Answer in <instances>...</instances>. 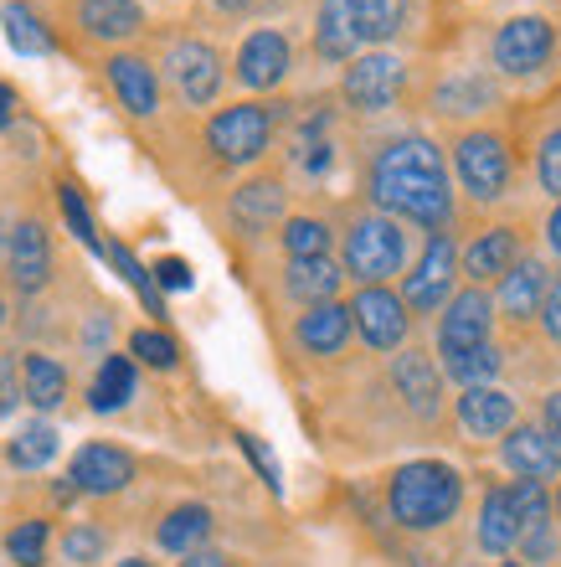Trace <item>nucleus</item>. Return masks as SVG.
Masks as SVG:
<instances>
[{
    "instance_id": "obj_1",
    "label": "nucleus",
    "mask_w": 561,
    "mask_h": 567,
    "mask_svg": "<svg viewBox=\"0 0 561 567\" xmlns=\"http://www.w3.org/2000/svg\"><path fill=\"white\" fill-rule=\"evenodd\" d=\"M371 202L386 217H407L417 227L444 233L454 223V186H448V161L428 135L386 140L382 155L371 161Z\"/></svg>"
},
{
    "instance_id": "obj_2",
    "label": "nucleus",
    "mask_w": 561,
    "mask_h": 567,
    "mask_svg": "<svg viewBox=\"0 0 561 567\" xmlns=\"http://www.w3.org/2000/svg\"><path fill=\"white\" fill-rule=\"evenodd\" d=\"M458 501H464V480L444 460L402 464L397 475H392V485H386L392 522L407 526V532H438V526H448L458 516Z\"/></svg>"
},
{
    "instance_id": "obj_3",
    "label": "nucleus",
    "mask_w": 561,
    "mask_h": 567,
    "mask_svg": "<svg viewBox=\"0 0 561 567\" xmlns=\"http://www.w3.org/2000/svg\"><path fill=\"white\" fill-rule=\"evenodd\" d=\"M402 264H407V233L397 217L386 212L355 217L345 233V274L361 284H386L392 274H402Z\"/></svg>"
},
{
    "instance_id": "obj_4",
    "label": "nucleus",
    "mask_w": 561,
    "mask_h": 567,
    "mask_svg": "<svg viewBox=\"0 0 561 567\" xmlns=\"http://www.w3.org/2000/svg\"><path fill=\"white\" fill-rule=\"evenodd\" d=\"M510 171L516 165H510V145H505L500 130H464L454 140V176L479 207L510 192Z\"/></svg>"
},
{
    "instance_id": "obj_5",
    "label": "nucleus",
    "mask_w": 561,
    "mask_h": 567,
    "mask_svg": "<svg viewBox=\"0 0 561 567\" xmlns=\"http://www.w3.org/2000/svg\"><path fill=\"white\" fill-rule=\"evenodd\" d=\"M489 52H495V68H500V73L531 78V73H541L551 62V52H557V27H551L547 16H510V21L495 31Z\"/></svg>"
},
{
    "instance_id": "obj_6",
    "label": "nucleus",
    "mask_w": 561,
    "mask_h": 567,
    "mask_svg": "<svg viewBox=\"0 0 561 567\" xmlns=\"http://www.w3.org/2000/svg\"><path fill=\"white\" fill-rule=\"evenodd\" d=\"M273 140V109L268 104H232L207 124V145L227 165H252Z\"/></svg>"
},
{
    "instance_id": "obj_7",
    "label": "nucleus",
    "mask_w": 561,
    "mask_h": 567,
    "mask_svg": "<svg viewBox=\"0 0 561 567\" xmlns=\"http://www.w3.org/2000/svg\"><path fill=\"white\" fill-rule=\"evenodd\" d=\"M516 506V553L526 563H557V511L541 480H516L510 485Z\"/></svg>"
},
{
    "instance_id": "obj_8",
    "label": "nucleus",
    "mask_w": 561,
    "mask_h": 567,
    "mask_svg": "<svg viewBox=\"0 0 561 567\" xmlns=\"http://www.w3.org/2000/svg\"><path fill=\"white\" fill-rule=\"evenodd\" d=\"M402 83H407V62L392 58V52H366V58H355L345 68L340 93H345V104L355 114H382L402 99Z\"/></svg>"
},
{
    "instance_id": "obj_9",
    "label": "nucleus",
    "mask_w": 561,
    "mask_h": 567,
    "mask_svg": "<svg viewBox=\"0 0 561 567\" xmlns=\"http://www.w3.org/2000/svg\"><path fill=\"white\" fill-rule=\"evenodd\" d=\"M351 330H361V341L371 351H402L413 315L402 305V295H392L386 284H361V295L351 299Z\"/></svg>"
},
{
    "instance_id": "obj_10",
    "label": "nucleus",
    "mask_w": 561,
    "mask_h": 567,
    "mask_svg": "<svg viewBox=\"0 0 561 567\" xmlns=\"http://www.w3.org/2000/svg\"><path fill=\"white\" fill-rule=\"evenodd\" d=\"M454 284H458V254H454V238L448 233H433L417 269L407 274V289H402V305L417 315H438L454 299Z\"/></svg>"
},
{
    "instance_id": "obj_11",
    "label": "nucleus",
    "mask_w": 561,
    "mask_h": 567,
    "mask_svg": "<svg viewBox=\"0 0 561 567\" xmlns=\"http://www.w3.org/2000/svg\"><path fill=\"white\" fill-rule=\"evenodd\" d=\"M489 330H495V299L485 289H458L454 299L438 315V357H454V351H474V346H489Z\"/></svg>"
},
{
    "instance_id": "obj_12",
    "label": "nucleus",
    "mask_w": 561,
    "mask_h": 567,
    "mask_svg": "<svg viewBox=\"0 0 561 567\" xmlns=\"http://www.w3.org/2000/svg\"><path fill=\"white\" fill-rule=\"evenodd\" d=\"M500 460L516 480H557L561 475V449L541 433V423H510V429L500 433Z\"/></svg>"
},
{
    "instance_id": "obj_13",
    "label": "nucleus",
    "mask_w": 561,
    "mask_h": 567,
    "mask_svg": "<svg viewBox=\"0 0 561 567\" xmlns=\"http://www.w3.org/2000/svg\"><path fill=\"white\" fill-rule=\"evenodd\" d=\"M6 274L21 295H37L46 279H52V243H46V227L37 217L11 227V243H6Z\"/></svg>"
},
{
    "instance_id": "obj_14",
    "label": "nucleus",
    "mask_w": 561,
    "mask_h": 567,
    "mask_svg": "<svg viewBox=\"0 0 561 567\" xmlns=\"http://www.w3.org/2000/svg\"><path fill=\"white\" fill-rule=\"evenodd\" d=\"M392 388L402 392V403L413 408L417 419H438L444 413V372L433 351H402L392 361Z\"/></svg>"
},
{
    "instance_id": "obj_15",
    "label": "nucleus",
    "mask_w": 561,
    "mask_h": 567,
    "mask_svg": "<svg viewBox=\"0 0 561 567\" xmlns=\"http://www.w3.org/2000/svg\"><path fill=\"white\" fill-rule=\"evenodd\" d=\"M165 68H170V83L180 89V99L196 109L211 104L217 89H222V58H217L207 42H176Z\"/></svg>"
},
{
    "instance_id": "obj_16",
    "label": "nucleus",
    "mask_w": 561,
    "mask_h": 567,
    "mask_svg": "<svg viewBox=\"0 0 561 567\" xmlns=\"http://www.w3.org/2000/svg\"><path fill=\"white\" fill-rule=\"evenodd\" d=\"M134 480V460L118 444H83L73 454V470H67V485L89 495H114Z\"/></svg>"
},
{
    "instance_id": "obj_17",
    "label": "nucleus",
    "mask_w": 561,
    "mask_h": 567,
    "mask_svg": "<svg viewBox=\"0 0 561 567\" xmlns=\"http://www.w3.org/2000/svg\"><path fill=\"white\" fill-rule=\"evenodd\" d=\"M500 310H505V320L510 326H526V320H536L541 315V299L551 295V274H547V264L541 258H516V269L510 274H500Z\"/></svg>"
},
{
    "instance_id": "obj_18",
    "label": "nucleus",
    "mask_w": 561,
    "mask_h": 567,
    "mask_svg": "<svg viewBox=\"0 0 561 567\" xmlns=\"http://www.w3.org/2000/svg\"><path fill=\"white\" fill-rule=\"evenodd\" d=\"M283 73H289V42L283 31H252L248 42L237 47V83L252 93L279 89Z\"/></svg>"
},
{
    "instance_id": "obj_19",
    "label": "nucleus",
    "mask_w": 561,
    "mask_h": 567,
    "mask_svg": "<svg viewBox=\"0 0 561 567\" xmlns=\"http://www.w3.org/2000/svg\"><path fill=\"white\" fill-rule=\"evenodd\" d=\"M520 258V233L516 227H489V233H479V238L464 248V264H458V274L479 289V284L500 279V274L516 269Z\"/></svg>"
},
{
    "instance_id": "obj_20",
    "label": "nucleus",
    "mask_w": 561,
    "mask_h": 567,
    "mask_svg": "<svg viewBox=\"0 0 561 567\" xmlns=\"http://www.w3.org/2000/svg\"><path fill=\"white\" fill-rule=\"evenodd\" d=\"M516 419V398L500 388H464L458 398V429L469 433V439H500Z\"/></svg>"
},
{
    "instance_id": "obj_21",
    "label": "nucleus",
    "mask_w": 561,
    "mask_h": 567,
    "mask_svg": "<svg viewBox=\"0 0 561 567\" xmlns=\"http://www.w3.org/2000/svg\"><path fill=\"white\" fill-rule=\"evenodd\" d=\"M294 341L304 346L310 357H340L345 341H351V305H340V299H330V305H310V310L299 315Z\"/></svg>"
},
{
    "instance_id": "obj_22",
    "label": "nucleus",
    "mask_w": 561,
    "mask_h": 567,
    "mask_svg": "<svg viewBox=\"0 0 561 567\" xmlns=\"http://www.w3.org/2000/svg\"><path fill=\"white\" fill-rule=\"evenodd\" d=\"M340 6H345V27H351L355 47L392 42L407 27V16H413V0H340Z\"/></svg>"
},
{
    "instance_id": "obj_23",
    "label": "nucleus",
    "mask_w": 561,
    "mask_h": 567,
    "mask_svg": "<svg viewBox=\"0 0 561 567\" xmlns=\"http://www.w3.org/2000/svg\"><path fill=\"white\" fill-rule=\"evenodd\" d=\"M108 83H114L118 104L129 109L134 120H149V114L160 109V83H155V68H149L145 58H134V52L108 58Z\"/></svg>"
},
{
    "instance_id": "obj_24",
    "label": "nucleus",
    "mask_w": 561,
    "mask_h": 567,
    "mask_svg": "<svg viewBox=\"0 0 561 567\" xmlns=\"http://www.w3.org/2000/svg\"><path fill=\"white\" fill-rule=\"evenodd\" d=\"M77 21L89 37L98 42H129L134 31L145 27V11L134 6V0H83L77 6Z\"/></svg>"
},
{
    "instance_id": "obj_25",
    "label": "nucleus",
    "mask_w": 561,
    "mask_h": 567,
    "mask_svg": "<svg viewBox=\"0 0 561 567\" xmlns=\"http://www.w3.org/2000/svg\"><path fill=\"white\" fill-rule=\"evenodd\" d=\"M479 547H485L489 557L516 553V506H510V491H505V485L485 491V506H479Z\"/></svg>"
},
{
    "instance_id": "obj_26",
    "label": "nucleus",
    "mask_w": 561,
    "mask_h": 567,
    "mask_svg": "<svg viewBox=\"0 0 561 567\" xmlns=\"http://www.w3.org/2000/svg\"><path fill=\"white\" fill-rule=\"evenodd\" d=\"M340 279L345 274L330 264V254L325 258H289V295L299 299V305H330V299L340 295Z\"/></svg>"
},
{
    "instance_id": "obj_27",
    "label": "nucleus",
    "mask_w": 561,
    "mask_h": 567,
    "mask_svg": "<svg viewBox=\"0 0 561 567\" xmlns=\"http://www.w3.org/2000/svg\"><path fill=\"white\" fill-rule=\"evenodd\" d=\"M21 398H27L31 408L52 413V408L67 398V372H62V361L42 357V351L21 357Z\"/></svg>"
},
{
    "instance_id": "obj_28",
    "label": "nucleus",
    "mask_w": 561,
    "mask_h": 567,
    "mask_svg": "<svg viewBox=\"0 0 561 567\" xmlns=\"http://www.w3.org/2000/svg\"><path fill=\"white\" fill-rule=\"evenodd\" d=\"M155 537H160L165 553H176V557L196 553V547H201V542L211 537V511H207V506H196V501H186V506H176L170 516H165Z\"/></svg>"
},
{
    "instance_id": "obj_29",
    "label": "nucleus",
    "mask_w": 561,
    "mask_h": 567,
    "mask_svg": "<svg viewBox=\"0 0 561 567\" xmlns=\"http://www.w3.org/2000/svg\"><path fill=\"white\" fill-rule=\"evenodd\" d=\"M134 388H139L134 361L129 357H104V367H98V377H93V388H89L93 413H118V408L134 398Z\"/></svg>"
},
{
    "instance_id": "obj_30",
    "label": "nucleus",
    "mask_w": 561,
    "mask_h": 567,
    "mask_svg": "<svg viewBox=\"0 0 561 567\" xmlns=\"http://www.w3.org/2000/svg\"><path fill=\"white\" fill-rule=\"evenodd\" d=\"M0 27H6V42H11L21 58H46V52H52V31L37 21V11H31L27 0H6V6H0Z\"/></svg>"
},
{
    "instance_id": "obj_31",
    "label": "nucleus",
    "mask_w": 561,
    "mask_h": 567,
    "mask_svg": "<svg viewBox=\"0 0 561 567\" xmlns=\"http://www.w3.org/2000/svg\"><path fill=\"white\" fill-rule=\"evenodd\" d=\"M232 217L242 227H268L283 217V186L279 181H248V186H237L232 196Z\"/></svg>"
},
{
    "instance_id": "obj_32",
    "label": "nucleus",
    "mask_w": 561,
    "mask_h": 567,
    "mask_svg": "<svg viewBox=\"0 0 561 567\" xmlns=\"http://www.w3.org/2000/svg\"><path fill=\"white\" fill-rule=\"evenodd\" d=\"M444 372L458 388H495V377L505 372V351L500 346H474V351H454L444 357Z\"/></svg>"
},
{
    "instance_id": "obj_33",
    "label": "nucleus",
    "mask_w": 561,
    "mask_h": 567,
    "mask_svg": "<svg viewBox=\"0 0 561 567\" xmlns=\"http://www.w3.org/2000/svg\"><path fill=\"white\" fill-rule=\"evenodd\" d=\"M6 460H11L15 470H46V464L58 460V429H52V423H27V429L6 444Z\"/></svg>"
},
{
    "instance_id": "obj_34",
    "label": "nucleus",
    "mask_w": 561,
    "mask_h": 567,
    "mask_svg": "<svg viewBox=\"0 0 561 567\" xmlns=\"http://www.w3.org/2000/svg\"><path fill=\"white\" fill-rule=\"evenodd\" d=\"M314 47H320V58H325V62H351L355 37H351V27H345V6H340V0H325V6H320V21H314Z\"/></svg>"
},
{
    "instance_id": "obj_35",
    "label": "nucleus",
    "mask_w": 561,
    "mask_h": 567,
    "mask_svg": "<svg viewBox=\"0 0 561 567\" xmlns=\"http://www.w3.org/2000/svg\"><path fill=\"white\" fill-rule=\"evenodd\" d=\"M330 248V227L320 217H289L283 223V254L289 258H325Z\"/></svg>"
},
{
    "instance_id": "obj_36",
    "label": "nucleus",
    "mask_w": 561,
    "mask_h": 567,
    "mask_svg": "<svg viewBox=\"0 0 561 567\" xmlns=\"http://www.w3.org/2000/svg\"><path fill=\"white\" fill-rule=\"evenodd\" d=\"M104 254L114 258L118 279L129 284L134 295H139V299H145V305H149V315H165V305H160V289H155V279H149V269H145V264H139V258H134L129 248H124V243H108Z\"/></svg>"
},
{
    "instance_id": "obj_37",
    "label": "nucleus",
    "mask_w": 561,
    "mask_h": 567,
    "mask_svg": "<svg viewBox=\"0 0 561 567\" xmlns=\"http://www.w3.org/2000/svg\"><path fill=\"white\" fill-rule=\"evenodd\" d=\"M46 537H52L46 522H21L11 537H6V553H11L15 567H42L46 563Z\"/></svg>"
},
{
    "instance_id": "obj_38",
    "label": "nucleus",
    "mask_w": 561,
    "mask_h": 567,
    "mask_svg": "<svg viewBox=\"0 0 561 567\" xmlns=\"http://www.w3.org/2000/svg\"><path fill=\"white\" fill-rule=\"evenodd\" d=\"M129 351H134L129 361H145V367H155V372H170V367L180 361L176 341H170L165 330H134V336H129Z\"/></svg>"
},
{
    "instance_id": "obj_39",
    "label": "nucleus",
    "mask_w": 561,
    "mask_h": 567,
    "mask_svg": "<svg viewBox=\"0 0 561 567\" xmlns=\"http://www.w3.org/2000/svg\"><path fill=\"white\" fill-rule=\"evenodd\" d=\"M58 202H62V217H67V227H73V238L83 243V248H93V254H104V243H98V233H93L89 207H83V192H77L73 181H62V186H58Z\"/></svg>"
},
{
    "instance_id": "obj_40",
    "label": "nucleus",
    "mask_w": 561,
    "mask_h": 567,
    "mask_svg": "<svg viewBox=\"0 0 561 567\" xmlns=\"http://www.w3.org/2000/svg\"><path fill=\"white\" fill-rule=\"evenodd\" d=\"M108 553V537H104V526H89V522H77L67 537H62V557L67 563H77V567H89V563H98V557Z\"/></svg>"
},
{
    "instance_id": "obj_41",
    "label": "nucleus",
    "mask_w": 561,
    "mask_h": 567,
    "mask_svg": "<svg viewBox=\"0 0 561 567\" xmlns=\"http://www.w3.org/2000/svg\"><path fill=\"white\" fill-rule=\"evenodd\" d=\"M495 93H489L485 78H458V83H448L444 93H438V104H444V114H479L474 104H489Z\"/></svg>"
},
{
    "instance_id": "obj_42",
    "label": "nucleus",
    "mask_w": 561,
    "mask_h": 567,
    "mask_svg": "<svg viewBox=\"0 0 561 567\" xmlns=\"http://www.w3.org/2000/svg\"><path fill=\"white\" fill-rule=\"evenodd\" d=\"M237 449L248 454V464L258 470V475H263L268 491L283 495V470H279V460H273V449H268L263 439H258V433H237Z\"/></svg>"
},
{
    "instance_id": "obj_43",
    "label": "nucleus",
    "mask_w": 561,
    "mask_h": 567,
    "mask_svg": "<svg viewBox=\"0 0 561 567\" xmlns=\"http://www.w3.org/2000/svg\"><path fill=\"white\" fill-rule=\"evenodd\" d=\"M536 181H541V192L561 196V124L536 150Z\"/></svg>"
},
{
    "instance_id": "obj_44",
    "label": "nucleus",
    "mask_w": 561,
    "mask_h": 567,
    "mask_svg": "<svg viewBox=\"0 0 561 567\" xmlns=\"http://www.w3.org/2000/svg\"><path fill=\"white\" fill-rule=\"evenodd\" d=\"M149 279L160 284V289H170V295H186V289L196 284V274H191V264H186V258L165 254L160 264H155V274H149Z\"/></svg>"
},
{
    "instance_id": "obj_45",
    "label": "nucleus",
    "mask_w": 561,
    "mask_h": 567,
    "mask_svg": "<svg viewBox=\"0 0 561 567\" xmlns=\"http://www.w3.org/2000/svg\"><path fill=\"white\" fill-rule=\"evenodd\" d=\"M21 403V361L0 357V413H15Z\"/></svg>"
},
{
    "instance_id": "obj_46",
    "label": "nucleus",
    "mask_w": 561,
    "mask_h": 567,
    "mask_svg": "<svg viewBox=\"0 0 561 567\" xmlns=\"http://www.w3.org/2000/svg\"><path fill=\"white\" fill-rule=\"evenodd\" d=\"M536 320H541V330H547V341L561 346V284L551 289L547 299H541V315H536Z\"/></svg>"
},
{
    "instance_id": "obj_47",
    "label": "nucleus",
    "mask_w": 561,
    "mask_h": 567,
    "mask_svg": "<svg viewBox=\"0 0 561 567\" xmlns=\"http://www.w3.org/2000/svg\"><path fill=\"white\" fill-rule=\"evenodd\" d=\"M541 433H547L551 444L561 449V388L547 392V403H541Z\"/></svg>"
},
{
    "instance_id": "obj_48",
    "label": "nucleus",
    "mask_w": 561,
    "mask_h": 567,
    "mask_svg": "<svg viewBox=\"0 0 561 567\" xmlns=\"http://www.w3.org/2000/svg\"><path fill=\"white\" fill-rule=\"evenodd\" d=\"M180 567H232V557H227V553H207V547H196V553L180 557Z\"/></svg>"
},
{
    "instance_id": "obj_49",
    "label": "nucleus",
    "mask_w": 561,
    "mask_h": 567,
    "mask_svg": "<svg viewBox=\"0 0 561 567\" xmlns=\"http://www.w3.org/2000/svg\"><path fill=\"white\" fill-rule=\"evenodd\" d=\"M11 114H15V93H11V83H0V130L11 124Z\"/></svg>"
},
{
    "instance_id": "obj_50",
    "label": "nucleus",
    "mask_w": 561,
    "mask_h": 567,
    "mask_svg": "<svg viewBox=\"0 0 561 567\" xmlns=\"http://www.w3.org/2000/svg\"><path fill=\"white\" fill-rule=\"evenodd\" d=\"M547 243H551V254H561V202H557V212L547 217Z\"/></svg>"
},
{
    "instance_id": "obj_51",
    "label": "nucleus",
    "mask_w": 561,
    "mask_h": 567,
    "mask_svg": "<svg viewBox=\"0 0 561 567\" xmlns=\"http://www.w3.org/2000/svg\"><path fill=\"white\" fill-rule=\"evenodd\" d=\"M118 567H155V563H145V557H124Z\"/></svg>"
},
{
    "instance_id": "obj_52",
    "label": "nucleus",
    "mask_w": 561,
    "mask_h": 567,
    "mask_svg": "<svg viewBox=\"0 0 561 567\" xmlns=\"http://www.w3.org/2000/svg\"><path fill=\"white\" fill-rule=\"evenodd\" d=\"M413 567H438V563H433V557H413Z\"/></svg>"
},
{
    "instance_id": "obj_53",
    "label": "nucleus",
    "mask_w": 561,
    "mask_h": 567,
    "mask_svg": "<svg viewBox=\"0 0 561 567\" xmlns=\"http://www.w3.org/2000/svg\"><path fill=\"white\" fill-rule=\"evenodd\" d=\"M551 511H557V522H561V491H557V506H551Z\"/></svg>"
},
{
    "instance_id": "obj_54",
    "label": "nucleus",
    "mask_w": 561,
    "mask_h": 567,
    "mask_svg": "<svg viewBox=\"0 0 561 567\" xmlns=\"http://www.w3.org/2000/svg\"><path fill=\"white\" fill-rule=\"evenodd\" d=\"M0 326H6V305H0Z\"/></svg>"
},
{
    "instance_id": "obj_55",
    "label": "nucleus",
    "mask_w": 561,
    "mask_h": 567,
    "mask_svg": "<svg viewBox=\"0 0 561 567\" xmlns=\"http://www.w3.org/2000/svg\"><path fill=\"white\" fill-rule=\"evenodd\" d=\"M500 567H526V563H500Z\"/></svg>"
},
{
    "instance_id": "obj_56",
    "label": "nucleus",
    "mask_w": 561,
    "mask_h": 567,
    "mask_svg": "<svg viewBox=\"0 0 561 567\" xmlns=\"http://www.w3.org/2000/svg\"><path fill=\"white\" fill-rule=\"evenodd\" d=\"M0 238H6V227H0Z\"/></svg>"
}]
</instances>
